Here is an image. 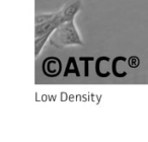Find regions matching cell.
<instances>
[{"label":"cell","instance_id":"obj_1","mask_svg":"<svg viewBox=\"0 0 148 142\" xmlns=\"http://www.w3.org/2000/svg\"><path fill=\"white\" fill-rule=\"evenodd\" d=\"M51 46L57 49H64L70 46H83L82 39L78 33L74 21L63 23L51 34L49 39Z\"/></svg>","mask_w":148,"mask_h":142},{"label":"cell","instance_id":"obj_2","mask_svg":"<svg viewBox=\"0 0 148 142\" xmlns=\"http://www.w3.org/2000/svg\"><path fill=\"white\" fill-rule=\"evenodd\" d=\"M81 5H82L81 0H68L64 4V6L57 12V15L61 23H63L66 21H74L77 13L81 9Z\"/></svg>","mask_w":148,"mask_h":142},{"label":"cell","instance_id":"obj_3","mask_svg":"<svg viewBox=\"0 0 148 142\" xmlns=\"http://www.w3.org/2000/svg\"><path fill=\"white\" fill-rule=\"evenodd\" d=\"M42 70L45 76L50 77V78H55L59 76L62 71L61 60L55 56L46 58L42 64Z\"/></svg>","mask_w":148,"mask_h":142},{"label":"cell","instance_id":"obj_4","mask_svg":"<svg viewBox=\"0 0 148 142\" xmlns=\"http://www.w3.org/2000/svg\"><path fill=\"white\" fill-rule=\"evenodd\" d=\"M61 21L58 17L57 13H55L53 19H49L44 23H38L35 27V39L36 38L44 37L46 35H51L60 25H61Z\"/></svg>","mask_w":148,"mask_h":142},{"label":"cell","instance_id":"obj_5","mask_svg":"<svg viewBox=\"0 0 148 142\" xmlns=\"http://www.w3.org/2000/svg\"><path fill=\"white\" fill-rule=\"evenodd\" d=\"M69 74H74L76 77H79L81 75L80 71H79V68L77 66V62L75 57H72L70 56L67 60V64H66L65 71H64V77H67Z\"/></svg>","mask_w":148,"mask_h":142},{"label":"cell","instance_id":"obj_6","mask_svg":"<svg viewBox=\"0 0 148 142\" xmlns=\"http://www.w3.org/2000/svg\"><path fill=\"white\" fill-rule=\"evenodd\" d=\"M120 61L126 62L127 61V58L124 57V56H117V57L114 58L113 63H112V73L114 74V76L117 77V78H124L125 76H127V72L124 71V72H119L117 69V65Z\"/></svg>","mask_w":148,"mask_h":142},{"label":"cell","instance_id":"obj_7","mask_svg":"<svg viewBox=\"0 0 148 142\" xmlns=\"http://www.w3.org/2000/svg\"><path fill=\"white\" fill-rule=\"evenodd\" d=\"M110 57H108V56H99V58L97 59V61H95V73H97V75L99 77V78H108V77L110 76V74H111V72H103L101 70V63L103 61H110Z\"/></svg>","mask_w":148,"mask_h":142},{"label":"cell","instance_id":"obj_8","mask_svg":"<svg viewBox=\"0 0 148 142\" xmlns=\"http://www.w3.org/2000/svg\"><path fill=\"white\" fill-rule=\"evenodd\" d=\"M50 36L51 35H46V36H44V37L36 38L35 39V57L36 58L41 54L42 50L44 49L46 43L49 41Z\"/></svg>","mask_w":148,"mask_h":142},{"label":"cell","instance_id":"obj_9","mask_svg":"<svg viewBox=\"0 0 148 142\" xmlns=\"http://www.w3.org/2000/svg\"><path fill=\"white\" fill-rule=\"evenodd\" d=\"M54 15H55V13H41V14H37L36 15V25L53 19Z\"/></svg>","mask_w":148,"mask_h":142},{"label":"cell","instance_id":"obj_10","mask_svg":"<svg viewBox=\"0 0 148 142\" xmlns=\"http://www.w3.org/2000/svg\"><path fill=\"white\" fill-rule=\"evenodd\" d=\"M79 60L82 62H84V76L88 77L89 75V71H88V64L90 61H93L95 60V57L92 56H82V57H79Z\"/></svg>","mask_w":148,"mask_h":142},{"label":"cell","instance_id":"obj_11","mask_svg":"<svg viewBox=\"0 0 148 142\" xmlns=\"http://www.w3.org/2000/svg\"><path fill=\"white\" fill-rule=\"evenodd\" d=\"M128 65L131 68H137L140 65V59L137 56H131L128 59Z\"/></svg>","mask_w":148,"mask_h":142}]
</instances>
